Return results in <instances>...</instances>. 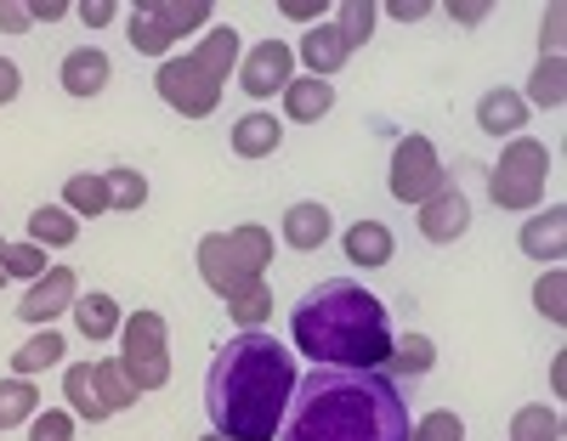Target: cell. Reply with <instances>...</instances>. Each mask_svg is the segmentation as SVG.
<instances>
[{
	"mask_svg": "<svg viewBox=\"0 0 567 441\" xmlns=\"http://www.w3.org/2000/svg\"><path fill=\"white\" fill-rule=\"evenodd\" d=\"M409 402L381 368H312L296 379L278 441H409Z\"/></svg>",
	"mask_w": 567,
	"mask_h": 441,
	"instance_id": "obj_1",
	"label": "cell"
},
{
	"mask_svg": "<svg viewBox=\"0 0 567 441\" xmlns=\"http://www.w3.org/2000/svg\"><path fill=\"white\" fill-rule=\"evenodd\" d=\"M296 357L272 334L245 328L227 346H216L205 374V413L221 441H272L284 408L296 397Z\"/></svg>",
	"mask_w": 567,
	"mask_h": 441,
	"instance_id": "obj_2",
	"label": "cell"
},
{
	"mask_svg": "<svg viewBox=\"0 0 567 441\" xmlns=\"http://www.w3.org/2000/svg\"><path fill=\"white\" fill-rule=\"evenodd\" d=\"M290 334L312 368H386L392 357V312L358 277L312 283L290 312Z\"/></svg>",
	"mask_w": 567,
	"mask_h": 441,
	"instance_id": "obj_3",
	"label": "cell"
},
{
	"mask_svg": "<svg viewBox=\"0 0 567 441\" xmlns=\"http://www.w3.org/2000/svg\"><path fill=\"white\" fill-rule=\"evenodd\" d=\"M233 63H239V34H233V29H210L187 57H165L154 85H159V96L182 119H205L221 103V85H227Z\"/></svg>",
	"mask_w": 567,
	"mask_h": 441,
	"instance_id": "obj_4",
	"label": "cell"
},
{
	"mask_svg": "<svg viewBox=\"0 0 567 441\" xmlns=\"http://www.w3.org/2000/svg\"><path fill=\"white\" fill-rule=\"evenodd\" d=\"M267 266H272V232L267 227H227V232L199 238V277L221 301H233L250 283H267Z\"/></svg>",
	"mask_w": 567,
	"mask_h": 441,
	"instance_id": "obj_5",
	"label": "cell"
},
{
	"mask_svg": "<svg viewBox=\"0 0 567 441\" xmlns=\"http://www.w3.org/2000/svg\"><path fill=\"white\" fill-rule=\"evenodd\" d=\"M545 181H550V154L534 136H511L499 165L488 170V192L499 210H534L545 199Z\"/></svg>",
	"mask_w": 567,
	"mask_h": 441,
	"instance_id": "obj_6",
	"label": "cell"
},
{
	"mask_svg": "<svg viewBox=\"0 0 567 441\" xmlns=\"http://www.w3.org/2000/svg\"><path fill=\"white\" fill-rule=\"evenodd\" d=\"M63 397L74 402L80 419L103 424V419H114V413H125L136 402V385L125 379L120 357H97V363H74L63 374Z\"/></svg>",
	"mask_w": 567,
	"mask_h": 441,
	"instance_id": "obj_7",
	"label": "cell"
},
{
	"mask_svg": "<svg viewBox=\"0 0 567 441\" xmlns=\"http://www.w3.org/2000/svg\"><path fill=\"white\" fill-rule=\"evenodd\" d=\"M120 339H125L120 368L136 385V397H142V390H159L171 379V334H165V317L159 312H131L120 323Z\"/></svg>",
	"mask_w": 567,
	"mask_h": 441,
	"instance_id": "obj_8",
	"label": "cell"
},
{
	"mask_svg": "<svg viewBox=\"0 0 567 441\" xmlns=\"http://www.w3.org/2000/svg\"><path fill=\"white\" fill-rule=\"evenodd\" d=\"M210 23L205 0H136L131 7V45L148 57H165L182 34H194Z\"/></svg>",
	"mask_w": 567,
	"mask_h": 441,
	"instance_id": "obj_9",
	"label": "cell"
},
{
	"mask_svg": "<svg viewBox=\"0 0 567 441\" xmlns=\"http://www.w3.org/2000/svg\"><path fill=\"white\" fill-rule=\"evenodd\" d=\"M443 181H449V170H443L437 147L425 136H403L392 147V199L398 204H425Z\"/></svg>",
	"mask_w": 567,
	"mask_h": 441,
	"instance_id": "obj_10",
	"label": "cell"
},
{
	"mask_svg": "<svg viewBox=\"0 0 567 441\" xmlns=\"http://www.w3.org/2000/svg\"><path fill=\"white\" fill-rule=\"evenodd\" d=\"M296 57H290V45L284 40H261V45H250L245 52V63H239V85L250 91V96H272V91H284L296 74Z\"/></svg>",
	"mask_w": 567,
	"mask_h": 441,
	"instance_id": "obj_11",
	"label": "cell"
},
{
	"mask_svg": "<svg viewBox=\"0 0 567 441\" xmlns=\"http://www.w3.org/2000/svg\"><path fill=\"white\" fill-rule=\"evenodd\" d=\"M465 227H471V199L454 181H443L432 199L420 204V238L425 243H454V238H465Z\"/></svg>",
	"mask_w": 567,
	"mask_h": 441,
	"instance_id": "obj_12",
	"label": "cell"
},
{
	"mask_svg": "<svg viewBox=\"0 0 567 441\" xmlns=\"http://www.w3.org/2000/svg\"><path fill=\"white\" fill-rule=\"evenodd\" d=\"M74 294H80L74 272H69V266H52L45 277H34V283H29V294H23L18 317H23V323H45V328H52V317L74 312Z\"/></svg>",
	"mask_w": 567,
	"mask_h": 441,
	"instance_id": "obj_13",
	"label": "cell"
},
{
	"mask_svg": "<svg viewBox=\"0 0 567 441\" xmlns=\"http://www.w3.org/2000/svg\"><path fill=\"white\" fill-rule=\"evenodd\" d=\"M523 255L528 261H545V266H556L561 261V250H567V210L561 204H550L545 216H534V221H523Z\"/></svg>",
	"mask_w": 567,
	"mask_h": 441,
	"instance_id": "obj_14",
	"label": "cell"
},
{
	"mask_svg": "<svg viewBox=\"0 0 567 441\" xmlns=\"http://www.w3.org/2000/svg\"><path fill=\"white\" fill-rule=\"evenodd\" d=\"M329 232H336V216H329L323 204H312V199L284 210V243H290V250H323Z\"/></svg>",
	"mask_w": 567,
	"mask_h": 441,
	"instance_id": "obj_15",
	"label": "cell"
},
{
	"mask_svg": "<svg viewBox=\"0 0 567 441\" xmlns=\"http://www.w3.org/2000/svg\"><path fill=\"white\" fill-rule=\"evenodd\" d=\"M347 57H352V45L341 40L336 23H312V29H307V40H301V63L312 69V80H329Z\"/></svg>",
	"mask_w": 567,
	"mask_h": 441,
	"instance_id": "obj_16",
	"label": "cell"
},
{
	"mask_svg": "<svg viewBox=\"0 0 567 441\" xmlns=\"http://www.w3.org/2000/svg\"><path fill=\"white\" fill-rule=\"evenodd\" d=\"M477 125L488 130V136H516V130H523L528 125V103H523V96H516V91H483L477 96Z\"/></svg>",
	"mask_w": 567,
	"mask_h": 441,
	"instance_id": "obj_17",
	"label": "cell"
},
{
	"mask_svg": "<svg viewBox=\"0 0 567 441\" xmlns=\"http://www.w3.org/2000/svg\"><path fill=\"white\" fill-rule=\"evenodd\" d=\"M109 57L97 52V45H80V52H69L63 57V91L69 96H97L103 85H109Z\"/></svg>",
	"mask_w": 567,
	"mask_h": 441,
	"instance_id": "obj_18",
	"label": "cell"
},
{
	"mask_svg": "<svg viewBox=\"0 0 567 441\" xmlns=\"http://www.w3.org/2000/svg\"><path fill=\"white\" fill-rule=\"evenodd\" d=\"M329 108H336V85L329 80H290L284 85V114L290 119H301V125H312V119H323Z\"/></svg>",
	"mask_w": 567,
	"mask_h": 441,
	"instance_id": "obj_19",
	"label": "cell"
},
{
	"mask_svg": "<svg viewBox=\"0 0 567 441\" xmlns=\"http://www.w3.org/2000/svg\"><path fill=\"white\" fill-rule=\"evenodd\" d=\"M392 250H398V243H392V232H386L381 221L363 216V221L347 227V261H352V266H386Z\"/></svg>",
	"mask_w": 567,
	"mask_h": 441,
	"instance_id": "obj_20",
	"label": "cell"
},
{
	"mask_svg": "<svg viewBox=\"0 0 567 441\" xmlns=\"http://www.w3.org/2000/svg\"><path fill=\"white\" fill-rule=\"evenodd\" d=\"M278 141H284V125L272 114H245L233 125V154L239 159H267V154H278Z\"/></svg>",
	"mask_w": 567,
	"mask_h": 441,
	"instance_id": "obj_21",
	"label": "cell"
},
{
	"mask_svg": "<svg viewBox=\"0 0 567 441\" xmlns=\"http://www.w3.org/2000/svg\"><path fill=\"white\" fill-rule=\"evenodd\" d=\"M74 238H80V216H69L63 204H40L29 216V243H40V250H69Z\"/></svg>",
	"mask_w": 567,
	"mask_h": 441,
	"instance_id": "obj_22",
	"label": "cell"
},
{
	"mask_svg": "<svg viewBox=\"0 0 567 441\" xmlns=\"http://www.w3.org/2000/svg\"><path fill=\"white\" fill-rule=\"evenodd\" d=\"M74 323L85 339H109V334H120L125 317L114 306V294H74Z\"/></svg>",
	"mask_w": 567,
	"mask_h": 441,
	"instance_id": "obj_23",
	"label": "cell"
},
{
	"mask_svg": "<svg viewBox=\"0 0 567 441\" xmlns=\"http://www.w3.org/2000/svg\"><path fill=\"white\" fill-rule=\"evenodd\" d=\"M386 368H392V379H420V374L437 368V346L425 334H403V339H392Z\"/></svg>",
	"mask_w": 567,
	"mask_h": 441,
	"instance_id": "obj_24",
	"label": "cell"
},
{
	"mask_svg": "<svg viewBox=\"0 0 567 441\" xmlns=\"http://www.w3.org/2000/svg\"><path fill=\"white\" fill-rule=\"evenodd\" d=\"M561 96H567V69H561V57H539L523 103H528V108H561Z\"/></svg>",
	"mask_w": 567,
	"mask_h": 441,
	"instance_id": "obj_25",
	"label": "cell"
},
{
	"mask_svg": "<svg viewBox=\"0 0 567 441\" xmlns=\"http://www.w3.org/2000/svg\"><path fill=\"white\" fill-rule=\"evenodd\" d=\"M511 441H561V419L545 402H528L511 413Z\"/></svg>",
	"mask_w": 567,
	"mask_h": 441,
	"instance_id": "obj_26",
	"label": "cell"
},
{
	"mask_svg": "<svg viewBox=\"0 0 567 441\" xmlns=\"http://www.w3.org/2000/svg\"><path fill=\"white\" fill-rule=\"evenodd\" d=\"M34 408H40V390L29 385V379H0V430H12V424H23V419H34Z\"/></svg>",
	"mask_w": 567,
	"mask_h": 441,
	"instance_id": "obj_27",
	"label": "cell"
},
{
	"mask_svg": "<svg viewBox=\"0 0 567 441\" xmlns=\"http://www.w3.org/2000/svg\"><path fill=\"white\" fill-rule=\"evenodd\" d=\"M63 210H69V216H103V210H109V181H103V176H69Z\"/></svg>",
	"mask_w": 567,
	"mask_h": 441,
	"instance_id": "obj_28",
	"label": "cell"
},
{
	"mask_svg": "<svg viewBox=\"0 0 567 441\" xmlns=\"http://www.w3.org/2000/svg\"><path fill=\"white\" fill-rule=\"evenodd\" d=\"M58 357H63V334H58V328H45V334H34L29 346L12 357V374H18V379H29V374H45V368H52Z\"/></svg>",
	"mask_w": 567,
	"mask_h": 441,
	"instance_id": "obj_29",
	"label": "cell"
},
{
	"mask_svg": "<svg viewBox=\"0 0 567 441\" xmlns=\"http://www.w3.org/2000/svg\"><path fill=\"white\" fill-rule=\"evenodd\" d=\"M227 317L239 323V328H261L267 317H272V288L267 283H250V288H239L227 301Z\"/></svg>",
	"mask_w": 567,
	"mask_h": 441,
	"instance_id": "obj_30",
	"label": "cell"
},
{
	"mask_svg": "<svg viewBox=\"0 0 567 441\" xmlns=\"http://www.w3.org/2000/svg\"><path fill=\"white\" fill-rule=\"evenodd\" d=\"M103 181H109V210H142V204H148V181H142L131 165L103 170Z\"/></svg>",
	"mask_w": 567,
	"mask_h": 441,
	"instance_id": "obj_31",
	"label": "cell"
},
{
	"mask_svg": "<svg viewBox=\"0 0 567 441\" xmlns=\"http://www.w3.org/2000/svg\"><path fill=\"white\" fill-rule=\"evenodd\" d=\"M336 29H341V40L358 52V45L374 34V0H341V7H336Z\"/></svg>",
	"mask_w": 567,
	"mask_h": 441,
	"instance_id": "obj_32",
	"label": "cell"
},
{
	"mask_svg": "<svg viewBox=\"0 0 567 441\" xmlns=\"http://www.w3.org/2000/svg\"><path fill=\"white\" fill-rule=\"evenodd\" d=\"M534 306L545 312V323H556V328L567 323V272H561V266H550V272L534 283Z\"/></svg>",
	"mask_w": 567,
	"mask_h": 441,
	"instance_id": "obj_33",
	"label": "cell"
},
{
	"mask_svg": "<svg viewBox=\"0 0 567 441\" xmlns=\"http://www.w3.org/2000/svg\"><path fill=\"white\" fill-rule=\"evenodd\" d=\"M52 272V261H45V250L40 243H7V277H45Z\"/></svg>",
	"mask_w": 567,
	"mask_h": 441,
	"instance_id": "obj_34",
	"label": "cell"
},
{
	"mask_svg": "<svg viewBox=\"0 0 567 441\" xmlns=\"http://www.w3.org/2000/svg\"><path fill=\"white\" fill-rule=\"evenodd\" d=\"M409 441H465V424H460V413L437 408V413H425V419L409 430Z\"/></svg>",
	"mask_w": 567,
	"mask_h": 441,
	"instance_id": "obj_35",
	"label": "cell"
},
{
	"mask_svg": "<svg viewBox=\"0 0 567 441\" xmlns=\"http://www.w3.org/2000/svg\"><path fill=\"white\" fill-rule=\"evenodd\" d=\"M29 441H74V419L69 413H34Z\"/></svg>",
	"mask_w": 567,
	"mask_h": 441,
	"instance_id": "obj_36",
	"label": "cell"
},
{
	"mask_svg": "<svg viewBox=\"0 0 567 441\" xmlns=\"http://www.w3.org/2000/svg\"><path fill=\"white\" fill-rule=\"evenodd\" d=\"M290 23H323V12H329V0H284L278 7Z\"/></svg>",
	"mask_w": 567,
	"mask_h": 441,
	"instance_id": "obj_37",
	"label": "cell"
},
{
	"mask_svg": "<svg viewBox=\"0 0 567 441\" xmlns=\"http://www.w3.org/2000/svg\"><path fill=\"white\" fill-rule=\"evenodd\" d=\"M34 18H29V7L23 0H0V34H23Z\"/></svg>",
	"mask_w": 567,
	"mask_h": 441,
	"instance_id": "obj_38",
	"label": "cell"
},
{
	"mask_svg": "<svg viewBox=\"0 0 567 441\" xmlns=\"http://www.w3.org/2000/svg\"><path fill=\"white\" fill-rule=\"evenodd\" d=\"M18 91H23V74L12 57H0V103H18Z\"/></svg>",
	"mask_w": 567,
	"mask_h": 441,
	"instance_id": "obj_39",
	"label": "cell"
},
{
	"mask_svg": "<svg viewBox=\"0 0 567 441\" xmlns=\"http://www.w3.org/2000/svg\"><path fill=\"white\" fill-rule=\"evenodd\" d=\"M114 0H85V7H80V18H85V29H103V23H114Z\"/></svg>",
	"mask_w": 567,
	"mask_h": 441,
	"instance_id": "obj_40",
	"label": "cell"
},
{
	"mask_svg": "<svg viewBox=\"0 0 567 441\" xmlns=\"http://www.w3.org/2000/svg\"><path fill=\"white\" fill-rule=\"evenodd\" d=\"M539 52H545V57H561V7H550V18H545V40H539Z\"/></svg>",
	"mask_w": 567,
	"mask_h": 441,
	"instance_id": "obj_41",
	"label": "cell"
},
{
	"mask_svg": "<svg viewBox=\"0 0 567 441\" xmlns=\"http://www.w3.org/2000/svg\"><path fill=\"white\" fill-rule=\"evenodd\" d=\"M386 12H392L398 23H420L432 7H425V0H386Z\"/></svg>",
	"mask_w": 567,
	"mask_h": 441,
	"instance_id": "obj_42",
	"label": "cell"
},
{
	"mask_svg": "<svg viewBox=\"0 0 567 441\" xmlns=\"http://www.w3.org/2000/svg\"><path fill=\"white\" fill-rule=\"evenodd\" d=\"M29 18H34V23H58V18H69V0H34Z\"/></svg>",
	"mask_w": 567,
	"mask_h": 441,
	"instance_id": "obj_43",
	"label": "cell"
},
{
	"mask_svg": "<svg viewBox=\"0 0 567 441\" xmlns=\"http://www.w3.org/2000/svg\"><path fill=\"white\" fill-rule=\"evenodd\" d=\"M449 18L471 29V23H483V18H488V7H477V0H465V7H449Z\"/></svg>",
	"mask_w": 567,
	"mask_h": 441,
	"instance_id": "obj_44",
	"label": "cell"
},
{
	"mask_svg": "<svg viewBox=\"0 0 567 441\" xmlns=\"http://www.w3.org/2000/svg\"><path fill=\"white\" fill-rule=\"evenodd\" d=\"M0 283H7V243H0Z\"/></svg>",
	"mask_w": 567,
	"mask_h": 441,
	"instance_id": "obj_45",
	"label": "cell"
},
{
	"mask_svg": "<svg viewBox=\"0 0 567 441\" xmlns=\"http://www.w3.org/2000/svg\"><path fill=\"white\" fill-rule=\"evenodd\" d=\"M205 441H221V435H205Z\"/></svg>",
	"mask_w": 567,
	"mask_h": 441,
	"instance_id": "obj_46",
	"label": "cell"
}]
</instances>
